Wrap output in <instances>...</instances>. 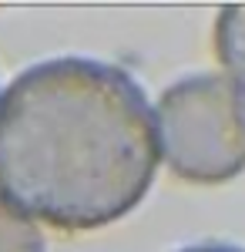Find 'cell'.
Here are the masks:
<instances>
[{"label":"cell","instance_id":"5b68a950","mask_svg":"<svg viewBox=\"0 0 245 252\" xmlns=\"http://www.w3.org/2000/svg\"><path fill=\"white\" fill-rule=\"evenodd\" d=\"M175 252H245V246H235V242H195V246H182Z\"/></svg>","mask_w":245,"mask_h":252},{"label":"cell","instance_id":"3957f363","mask_svg":"<svg viewBox=\"0 0 245 252\" xmlns=\"http://www.w3.org/2000/svg\"><path fill=\"white\" fill-rule=\"evenodd\" d=\"M215 54L232 74V84L245 91V3H228L215 20Z\"/></svg>","mask_w":245,"mask_h":252},{"label":"cell","instance_id":"277c9868","mask_svg":"<svg viewBox=\"0 0 245 252\" xmlns=\"http://www.w3.org/2000/svg\"><path fill=\"white\" fill-rule=\"evenodd\" d=\"M0 252H47L40 229L0 198Z\"/></svg>","mask_w":245,"mask_h":252},{"label":"cell","instance_id":"6da1fadb","mask_svg":"<svg viewBox=\"0 0 245 252\" xmlns=\"http://www.w3.org/2000/svg\"><path fill=\"white\" fill-rule=\"evenodd\" d=\"M158 135L141 84L108 61L51 58L0 94V198L64 232L104 229L148 195Z\"/></svg>","mask_w":245,"mask_h":252},{"label":"cell","instance_id":"7a4b0ae2","mask_svg":"<svg viewBox=\"0 0 245 252\" xmlns=\"http://www.w3.org/2000/svg\"><path fill=\"white\" fill-rule=\"evenodd\" d=\"M161 155L195 185H218L245 172V91L222 74L175 81L158 97Z\"/></svg>","mask_w":245,"mask_h":252}]
</instances>
